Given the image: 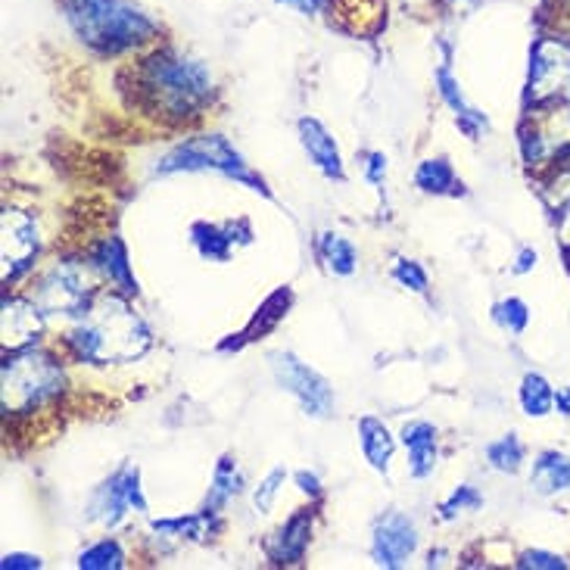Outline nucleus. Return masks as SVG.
I'll return each instance as SVG.
<instances>
[{
	"mask_svg": "<svg viewBox=\"0 0 570 570\" xmlns=\"http://www.w3.org/2000/svg\"><path fill=\"white\" fill-rule=\"evenodd\" d=\"M66 343L78 362H131L150 350V327L119 296H107L97 308H88L85 322L69 331Z\"/></svg>",
	"mask_w": 570,
	"mask_h": 570,
	"instance_id": "1",
	"label": "nucleus"
},
{
	"mask_svg": "<svg viewBox=\"0 0 570 570\" xmlns=\"http://www.w3.org/2000/svg\"><path fill=\"white\" fill-rule=\"evenodd\" d=\"M62 16L81 45L109 57L147 45L159 31L131 0H62Z\"/></svg>",
	"mask_w": 570,
	"mask_h": 570,
	"instance_id": "2",
	"label": "nucleus"
},
{
	"mask_svg": "<svg viewBox=\"0 0 570 570\" xmlns=\"http://www.w3.org/2000/svg\"><path fill=\"white\" fill-rule=\"evenodd\" d=\"M140 88L154 109H163L171 119L197 116L209 97H213V76L200 60L175 53V50H156L140 66Z\"/></svg>",
	"mask_w": 570,
	"mask_h": 570,
	"instance_id": "3",
	"label": "nucleus"
},
{
	"mask_svg": "<svg viewBox=\"0 0 570 570\" xmlns=\"http://www.w3.org/2000/svg\"><path fill=\"white\" fill-rule=\"evenodd\" d=\"M175 171H218L225 178H234L240 185H247L249 190L272 197V190L265 187V181L249 169L247 159L234 150V144L222 135H203V138H190L185 144H178L175 150L159 159L156 175H175Z\"/></svg>",
	"mask_w": 570,
	"mask_h": 570,
	"instance_id": "4",
	"label": "nucleus"
},
{
	"mask_svg": "<svg viewBox=\"0 0 570 570\" xmlns=\"http://www.w3.org/2000/svg\"><path fill=\"white\" fill-rule=\"evenodd\" d=\"M62 390L60 365L45 353L22 350L3 362V409L31 412Z\"/></svg>",
	"mask_w": 570,
	"mask_h": 570,
	"instance_id": "5",
	"label": "nucleus"
},
{
	"mask_svg": "<svg viewBox=\"0 0 570 570\" xmlns=\"http://www.w3.org/2000/svg\"><path fill=\"white\" fill-rule=\"evenodd\" d=\"M128 511H147V499L140 490V471L138 464L131 462L122 464L112 478L97 487L88 518L104 527H116L122 524Z\"/></svg>",
	"mask_w": 570,
	"mask_h": 570,
	"instance_id": "6",
	"label": "nucleus"
},
{
	"mask_svg": "<svg viewBox=\"0 0 570 570\" xmlns=\"http://www.w3.org/2000/svg\"><path fill=\"white\" fill-rule=\"evenodd\" d=\"M272 368L278 384L296 396V402L306 409V415L324 417L334 405V390L315 368H308L306 362H299L293 353L272 355Z\"/></svg>",
	"mask_w": 570,
	"mask_h": 570,
	"instance_id": "7",
	"label": "nucleus"
},
{
	"mask_svg": "<svg viewBox=\"0 0 570 570\" xmlns=\"http://www.w3.org/2000/svg\"><path fill=\"white\" fill-rule=\"evenodd\" d=\"M38 306L50 312H60V315H88L91 308V291L85 284L81 268L72 263L53 265L41 281V291H38Z\"/></svg>",
	"mask_w": 570,
	"mask_h": 570,
	"instance_id": "8",
	"label": "nucleus"
},
{
	"mask_svg": "<svg viewBox=\"0 0 570 570\" xmlns=\"http://www.w3.org/2000/svg\"><path fill=\"white\" fill-rule=\"evenodd\" d=\"M41 253V237H38V225L35 218L19 213V209H7L3 213V281L13 284L26 272H29L35 259Z\"/></svg>",
	"mask_w": 570,
	"mask_h": 570,
	"instance_id": "9",
	"label": "nucleus"
},
{
	"mask_svg": "<svg viewBox=\"0 0 570 570\" xmlns=\"http://www.w3.org/2000/svg\"><path fill=\"white\" fill-rule=\"evenodd\" d=\"M417 549V530L415 524L400 514L390 511L377 524H374V540H371V556L381 568H402L405 558L415 556Z\"/></svg>",
	"mask_w": 570,
	"mask_h": 570,
	"instance_id": "10",
	"label": "nucleus"
},
{
	"mask_svg": "<svg viewBox=\"0 0 570 570\" xmlns=\"http://www.w3.org/2000/svg\"><path fill=\"white\" fill-rule=\"evenodd\" d=\"M564 91H570V47L542 41L530 69V94L542 97V94Z\"/></svg>",
	"mask_w": 570,
	"mask_h": 570,
	"instance_id": "11",
	"label": "nucleus"
},
{
	"mask_svg": "<svg viewBox=\"0 0 570 570\" xmlns=\"http://www.w3.org/2000/svg\"><path fill=\"white\" fill-rule=\"evenodd\" d=\"M296 131H299V144L308 154V159L318 166L322 175H327L331 181H343V156H340L337 140L331 138V131L324 128L318 119H299L296 122Z\"/></svg>",
	"mask_w": 570,
	"mask_h": 570,
	"instance_id": "12",
	"label": "nucleus"
},
{
	"mask_svg": "<svg viewBox=\"0 0 570 570\" xmlns=\"http://www.w3.org/2000/svg\"><path fill=\"white\" fill-rule=\"evenodd\" d=\"M308 533H312V514L308 511H296L287 524L281 527L278 533L268 540L265 552L272 564H303L308 549Z\"/></svg>",
	"mask_w": 570,
	"mask_h": 570,
	"instance_id": "13",
	"label": "nucleus"
},
{
	"mask_svg": "<svg viewBox=\"0 0 570 570\" xmlns=\"http://www.w3.org/2000/svg\"><path fill=\"white\" fill-rule=\"evenodd\" d=\"M402 446L409 449V471L412 478H431L436 468V428L428 421H412L402 428Z\"/></svg>",
	"mask_w": 570,
	"mask_h": 570,
	"instance_id": "14",
	"label": "nucleus"
},
{
	"mask_svg": "<svg viewBox=\"0 0 570 570\" xmlns=\"http://www.w3.org/2000/svg\"><path fill=\"white\" fill-rule=\"evenodd\" d=\"M91 263L94 268L104 272V278H107L109 284H116L122 293H128V296L138 293V281L131 275V263H128V249H125V244L119 237H107L100 247L94 249Z\"/></svg>",
	"mask_w": 570,
	"mask_h": 570,
	"instance_id": "15",
	"label": "nucleus"
},
{
	"mask_svg": "<svg viewBox=\"0 0 570 570\" xmlns=\"http://www.w3.org/2000/svg\"><path fill=\"white\" fill-rule=\"evenodd\" d=\"M240 225H244V222L218 228V225H206V222H197V225L190 228L194 247L200 249L203 259H213V263H228V259H232V249H234V244H237V240H240V244H249L244 234L237 237V228H240Z\"/></svg>",
	"mask_w": 570,
	"mask_h": 570,
	"instance_id": "16",
	"label": "nucleus"
},
{
	"mask_svg": "<svg viewBox=\"0 0 570 570\" xmlns=\"http://www.w3.org/2000/svg\"><path fill=\"white\" fill-rule=\"evenodd\" d=\"M530 483L540 495H556L561 490H570V455L564 452H540L537 462H533V474H530Z\"/></svg>",
	"mask_w": 570,
	"mask_h": 570,
	"instance_id": "17",
	"label": "nucleus"
},
{
	"mask_svg": "<svg viewBox=\"0 0 570 570\" xmlns=\"http://www.w3.org/2000/svg\"><path fill=\"white\" fill-rule=\"evenodd\" d=\"M436 85H440V97L446 100L449 107L455 109L459 128H462L464 135H468L471 140H478L480 131L487 128V116L464 104L462 91H459V81H455V78H452V72H449V62H443V66H440V72H436Z\"/></svg>",
	"mask_w": 570,
	"mask_h": 570,
	"instance_id": "18",
	"label": "nucleus"
},
{
	"mask_svg": "<svg viewBox=\"0 0 570 570\" xmlns=\"http://www.w3.org/2000/svg\"><path fill=\"white\" fill-rule=\"evenodd\" d=\"M415 185L424 190V194H433V197H459L464 194L459 175L452 169V163L436 156V159H424L415 171Z\"/></svg>",
	"mask_w": 570,
	"mask_h": 570,
	"instance_id": "19",
	"label": "nucleus"
},
{
	"mask_svg": "<svg viewBox=\"0 0 570 570\" xmlns=\"http://www.w3.org/2000/svg\"><path fill=\"white\" fill-rule=\"evenodd\" d=\"M358 440H362V452H365V459L374 471H381L386 474V468H390V459H393V436L384 428V421H377V417L365 415L358 421Z\"/></svg>",
	"mask_w": 570,
	"mask_h": 570,
	"instance_id": "20",
	"label": "nucleus"
},
{
	"mask_svg": "<svg viewBox=\"0 0 570 570\" xmlns=\"http://www.w3.org/2000/svg\"><path fill=\"white\" fill-rule=\"evenodd\" d=\"M293 303V293L291 287H281V291H275L268 299L263 303V308L253 315V322H249V327L244 331V334H237V346H244V343H249V340H259L265 337L268 331H275L281 322H284V315H287V308H291Z\"/></svg>",
	"mask_w": 570,
	"mask_h": 570,
	"instance_id": "21",
	"label": "nucleus"
},
{
	"mask_svg": "<svg viewBox=\"0 0 570 570\" xmlns=\"http://www.w3.org/2000/svg\"><path fill=\"white\" fill-rule=\"evenodd\" d=\"M244 487V474L234 462L232 455H225L222 462L216 464V474H213V487H209V495H206V505L203 509L213 511V514H222V509L232 502L234 495L240 493Z\"/></svg>",
	"mask_w": 570,
	"mask_h": 570,
	"instance_id": "22",
	"label": "nucleus"
},
{
	"mask_svg": "<svg viewBox=\"0 0 570 570\" xmlns=\"http://www.w3.org/2000/svg\"><path fill=\"white\" fill-rule=\"evenodd\" d=\"M218 514L203 509L200 514H185V518H163V521H154L156 533L163 537H175V540H206L209 533L218 530Z\"/></svg>",
	"mask_w": 570,
	"mask_h": 570,
	"instance_id": "23",
	"label": "nucleus"
},
{
	"mask_svg": "<svg viewBox=\"0 0 570 570\" xmlns=\"http://www.w3.org/2000/svg\"><path fill=\"white\" fill-rule=\"evenodd\" d=\"M318 256H322V263L340 275V278H350L355 272V265H358V253L355 247L337 232H324L318 237Z\"/></svg>",
	"mask_w": 570,
	"mask_h": 570,
	"instance_id": "24",
	"label": "nucleus"
},
{
	"mask_svg": "<svg viewBox=\"0 0 570 570\" xmlns=\"http://www.w3.org/2000/svg\"><path fill=\"white\" fill-rule=\"evenodd\" d=\"M521 409L530 417H546L556 409V390L537 371L524 374V381H521Z\"/></svg>",
	"mask_w": 570,
	"mask_h": 570,
	"instance_id": "25",
	"label": "nucleus"
},
{
	"mask_svg": "<svg viewBox=\"0 0 570 570\" xmlns=\"http://www.w3.org/2000/svg\"><path fill=\"white\" fill-rule=\"evenodd\" d=\"M487 459L493 464L495 471H502V474H518L521 471V464H524V443L509 433V436H502V440H495L487 446Z\"/></svg>",
	"mask_w": 570,
	"mask_h": 570,
	"instance_id": "26",
	"label": "nucleus"
},
{
	"mask_svg": "<svg viewBox=\"0 0 570 570\" xmlns=\"http://www.w3.org/2000/svg\"><path fill=\"white\" fill-rule=\"evenodd\" d=\"M78 568L81 570H119L125 568V552L122 546L116 540H100L94 542L91 549H85L78 556Z\"/></svg>",
	"mask_w": 570,
	"mask_h": 570,
	"instance_id": "27",
	"label": "nucleus"
},
{
	"mask_svg": "<svg viewBox=\"0 0 570 570\" xmlns=\"http://www.w3.org/2000/svg\"><path fill=\"white\" fill-rule=\"evenodd\" d=\"M493 322L502 327V331H509V334H524L527 322H530V312L521 299H502V303H495L493 306Z\"/></svg>",
	"mask_w": 570,
	"mask_h": 570,
	"instance_id": "28",
	"label": "nucleus"
},
{
	"mask_svg": "<svg viewBox=\"0 0 570 570\" xmlns=\"http://www.w3.org/2000/svg\"><path fill=\"white\" fill-rule=\"evenodd\" d=\"M480 505H483V495H480L471 483H462V487L440 505V518H443V521H452L459 511H478Z\"/></svg>",
	"mask_w": 570,
	"mask_h": 570,
	"instance_id": "29",
	"label": "nucleus"
},
{
	"mask_svg": "<svg viewBox=\"0 0 570 570\" xmlns=\"http://www.w3.org/2000/svg\"><path fill=\"white\" fill-rule=\"evenodd\" d=\"M284 480H287V471H284V468H275V471H272V474L256 487V493H253V505H256L259 514H268V511H272V505H275V495H278Z\"/></svg>",
	"mask_w": 570,
	"mask_h": 570,
	"instance_id": "30",
	"label": "nucleus"
},
{
	"mask_svg": "<svg viewBox=\"0 0 570 570\" xmlns=\"http://www.w3.org/2000/svg\"><path fill=\"white\" fill-rule=\"evenodd\" d=\"M393 278L400 281L402 287H409V291L415 293H428V272L421 268V265L415 263V259H396V265H393Z\"/></svg>",
	"mask_w": 570,
	"mask_h": 570,
	"instance_id": "31",
	"label": "nucleus"
},
{
	"mask_svg": "<svg viewBox=\"0 0 570 570\" xmlns=\"http://www.w3.org/2000/svg\"><path fill=\"white\" fill-rule=\"evenodd\" d=\"M518 568H546V570H561L568 568V561L561 556H552V552H540V549H533V552H524L521 561H518Z\"/></svg>",
	"mask_w": 570,
	"mask_h": 570,
	"instance_id": "32",
	"label": "nucleus"
},
{
	"mask_svg": "<svg viewBox=\"0 0 570 570\" xmlns=\"http://www.w3.org/2000/svg\"><path fill=\"white\" fill-rule=\"evenodd\" d=\"M3 570H35L41 568V558L26 556V552H13V556H3Z\"/></svg>",
	"mask_w": 570,
	"mask_h": 570,
	"instance_id": "33",
	"label": "nucleus"
},
{
	"mask_svg": "<svg viewBox=\"0 0 570 570\" xmlns=\"http://www.w3.org/2000/svg\"><path fill=\"white\" fill-rule=\"evenodd\" d=\"M296 483H299V490H303L306 495H312V499H318V495H322V483H318L315 474H308V471H299V474H296Z\"/></svg>",
	"mask_w": 570,
	"mask_h": 570,
	"instance_id": "34",
	"label": "nucleus"
},
{
	"mask_svg": "<svg viewBox=\"0 0 570 570\" xmlns=\"http://www.w3.org/2000/svg\"><path fill=\"white\" fill-rule=\"evenodd\" d=\"M386 171V156L384 154H371L368 156V181L371 185H377L381 178H384Z\"/></svg>",
	"mask_w": 570,
	"mask_h": 570,
	"instance_id": "35",
	"label": "nucleus"
},
{
	"mask_svg": "<svg viewBox=\"0 0 570 570\" xmlns=\"http://www.w3.org/2000/svg\"><path fill=\"white\" fill-rule=\"evenodd\" d=\"M284 7H293L296 13L303 16H315L318 13V7H322V0H281Z\"/></svg>",
	"mask_w": 570,
	"mask_h": 570,
	"instance_id": "36",
	"label": "nucleus"
},
{
	"mask_svg": "<svg viewBox=\"0 0 570 570\" xmlns=\"http://www.w3.org/2000/svg\"><path fill=\"white\" fill-rule=\"evenodd\" d=\"M537 265V249H524L521 256H518V265H514V272L518 275H524V272H530Z\"/></svg>",
	"mask_w": 570,
	"mask_h": 570,
	"instance_id": "37",
	"label": "nucleus"
},
{
	"mask_svg": "<svg viewBox=\"0 0 570 570\" xmlns=\"http://www.w3.org/2000/svg\"><path fill=\"white\" fill-rule=\"evenodd\" d=\"M556 405L561 415L570 417V386H558L556 390Z\"/></svg>",
	"mask_w": 570,
	"mask_h": 570,
	"instance_id": "38",
	"label": "nucleus"
}]
</instances>
